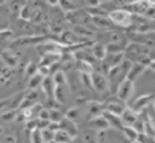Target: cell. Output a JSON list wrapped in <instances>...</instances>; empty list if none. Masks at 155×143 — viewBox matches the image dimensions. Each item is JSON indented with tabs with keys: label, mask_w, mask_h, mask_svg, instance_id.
<instances>
[{
	"label": "cell",
	"mask_w": 155,
	"mask_h": 143,
	"mask_svg": "<svg viewBox=\"0 0 155 143\" xmlns=\"http://www.w3.org/2000/svg\"><path fill=\"white\" fill-rule=\"evenodd\" d=\"M65 116H67L68 119L73 120V121L78 120V119L80 118V110H79V108H76V107L69 108V109L67 110V113H65Z\"/></svg>",
	"instance_id": "cell-37"
},
{
	"label": "cell",
	"mask_w": 155,
	"mask_h": 143,
	"mask_svg": "<svg viewBox=\"0 0 155 143\" xmlns=\"http://www.w3.org/2000/svg\"><path fill=\"white\" fill-rule=\"evenodd\" d=\"M59 128L61 130H64L65 132H68L73 138H75L78 136V126H76L75 121L68 119L67 116L59 122Z\"/></svg>",
	"instance_id": "cell-15"
},
{
	"label": "cell",
	"mask_w": 155,
	"mask_h": 143,
	"mask_svg": "<svg viewBox=\"0 0 155 143\" xmlns=\"http://www.w3.org/2000/svg\"><path fill=\"white\" fill-rule=\"evenodd\" d=\"M121 119H122L125 125L133 126L136 124V121L139 119V116H138V113H136L131 107H127L125 109V111L121 114Z\"/></svg>",
	"instance_id": "cell-19"
},
{
	"label": "cell",
	"mask_w": 155,
	"mask_h": 143,
	"mask_svg": "<svg viewBox=\"0 0 155 143\" xmlns=\"http://www.w3.org/2000/svg\"><path fill=\"white\" fill-rule=\"evenodd\" d=\"M41 88H42L44 93L48 98H53V96H54V88H56V84L53 81V78L52 76L44 78V81L41 84Z\"/></svg>",
	"instance_id": "cell-20"
},
{
	"label": "cell",
	"mask_w": 155,
	"mask_h": 143,
	"mask_svg": "<svg viewBox=\"0 0 155 143\" xmlns=\"http://www.w3.org/2000/svg\"><path fill=\"white\" fill-rule=\"evenodd\" d=\"M73 139L74 138L68 132H65L64 130H61L59 128L54 133V142H57V143H71Z\"/></svg>",
	"instance_id": "cell-27"
},
{
	"label": "cell",
	"mask_w": 155,
	"mask_h": 143,
	"mask_svg": "<svg viewBox=\"0 0 155 143\" xmlns=\"http://www.w3.org/2000/svg\"><path fill=\"white\" fill-rule=\"evenodd\" d=\"M73 32H74L78 36L85 38V39H88V40L94 36V32H92L91 29L86 28V27L82 25V24H75V25L73 27Z\"/></svg>",
	"instance_id": "cell-21"
},
{
	"label": "cell",
	"mask_w": 155,
	"mask_h": 143,
	"mask_svg": "<svg viewBox=\"0 0 155 143\" xmlns=\"http://www.w3.org/2000/svg\"><path fill=\"white\" fill-rule=\"evenodd\" d=\"M155 99V95L154 93H144L142 96H139L132 104V109L136 111V113H142L150 103H153Z\"/></svg>",
	"instance_id": "cell-7"
},
{
	"label": "cell",
	"mask_w": 155,
	"mask_h": 143,
	"mask_svg": "<svg viewBox=\"0 0 155 143\" xmlns=\"http://www.w3.org/2000/svg\"><path fill=\"white\" fill-rule=\"evenodd\" d=\"M53 78V81L56 85H67V75L63 70H56L52 75Z\"/></svg>",
	"instance_id": "cell-31"
},
{
	"label": "cell",
	"mask_w": 155,
	"mask_h": 143,
	"mask_svg": "<svg viewBox=\"0 0 155 143\" xmlns=\"http://www.w3.org/2000/svg\"><path fill=\"white\" fill-rule=\"evenodd\" d=\"M16 118H17V109H6L0 114V120H2L4 122H10Z\"/></svg>",
	"instance_id": "cell-30"
},
{
	"label": "cell",
	"mask_w": 155,
	"mask_h": 143,
	"mask_svg": "<svg viewBox=\"0 0 155 143\" xmlns=\"http://www.w3.org/2000/svg\"><path fill=\"white\" fill-rule=\"evenodd\" d=\"M143 17H145L147 19H155V4L153 6H150L145 11V13L143 15Z\"/></svg>",
	"instance_id": "cell-43"
},
{
	"label": "cell",
	"mask_w": 155,
	"mask_h": 143,
	"mask_svg": "<svg viewBox=\"0 0 155 143\" xmlns=\"http://www.w3.org/2000/svg\"><path fill=\"white\" fill-rule=\"evenodd\" d=\"M85 4H86L88 7L94 8V7H98V6L102 4V1H101V0H85Z\"/></svg>",
	"instance_id": "cell-47"
},
{
	"label": "cell",
	"mask_w": 155,
	"mask_h": 143,
	"mask_svg": "<svg viewBox=\"0 0 155 143\" xmlns=\"http://www.w3.org/2000/svg\"><path fill=\"white\" fill-rule=\"evenodd\" d=\"M144 132L147 135H149L150 137L155 138V125H154V122L151 121L150 118L144 120Z\"/></svg>",
	"instance_id": "cell-33"
},
{
	"label": "cell",
	"mask_w": 155,
	"mask_h": 143,
	"mask_svg": "<svg viewBox=\"0 0 155 143\" xmlns=\"http://www.w3.org/2000/svg\"><path fill=\"white\" fill-rule=\"evenodd\" d=\"M124 59H125V51H122V52H114V53H107V56L103 59V62H104L105 67L109 69L111 67L120 65Z\"/></svg>",
	"instance_id": "cell-10"
},
{
	"label": "cell",
	"mask_w": 155,
	"mask_h": 143,
	"mask_svg": "<svg viewBox=\"0 0 155 143\" xmlns=\"http://www.w3.org/2000/svg\"><path fill=\"white\" fill-rule=\"evenodd\" d=\"M147 68H148V67H145V65H143V64H140V63H138V62H133L131 69L128 70V73H127V75H126V79H128V80H131V81L134 82V81L145 72Z\"/></svg>",
	"instance_id": "cell-14"
},
{
	"label": "cell",
	"mask_w": 155,
	"mask_h": 143,
	"mask_svg": "<svg viewBox=\"0 0 155 143\" xmlns=\"http://www.w3.org/2000/svg\"><path fill=\"white\" fill-rule=\"evenodd\" d=\"M2 131H4V128H2V127H0V135H2Z\"/></svg>",
	"instance_id": "cell-54"
},
{
	"label": "cell",
	"mask_w": 155,
	"mask_h": 143,
	"mask_svg": "<svg viewBox=\"0 0 155 143\" xmlns=\"http://www.w3.org/2000/svg\"><path fill=\"white\" fill-rule=\"evenodd\" d=\"M6 29H8V22L4 18H0V32L6 30Z\"/></svg>",
	"instance_id": "cell-48"
},
{
	"label": "cell",
	"mask_w": 155,
	"mask_h": 143,
	"mask_svg": "<svg viewBox=\"0 0 155 143\" xmlns=\"http://www.w3.org/2000/svg\"><path fill=\"white\" fill-rule=\"evenodd\" d=\"M42 81H44V76L40 75L39 73H36V74H34L33 76H30V78L28 79L27 88H28V90H36L39 86H41Z\"/></svg>",
	"instance_id": "cell-25"
},
{
	"label": "cell",
	"mask_w": 155,
	"mask_h": 143,
	"mask_svg": "<svg viewBox=\"0 0 155 143\" xmlns=\"http://www.w3.org/2000/svg\"><path fill=\"white\" fill-rule=\"evenodd\" d=\"M34 15H35V10H34L33 6H30L29 4L22 5V7H21V10H19V12H18L19 18L23 19V21H30V19H33Z\"/></svg>",
	"instance_id": "cell-22"
},
{
	"label": "cell",
	"mask_w": 155,
	"mask_h": 143,
	"mask_svg": "<svg viewBox=\"0 0 155 143\" xmlns=\"http://www.w3.org/2000/svg\"><path fill=\"white\" fill-rule=\"evenodd\" d=\"M80 81H81V84H82V86L85 88H88V90L93 88L91 74H88V73H80Z\"/></svg>",
	"instance_id": "cell-32"
},
{
	"label": "cell",
	"mask_w": 155,
	"mask_h": 143,
	"mask_svg": "<svg viewBox=\"0 0 155 143\" xmlns=\"http://www.w3.org/2000/svg\"><path fill=\"white\" fill-rule=\"evenodd\" d=\"M88 126H90L91 130L97 131V132H99V131H107L110 127L108 120L103 116V114L102 115H98V116H94V118H91L88 120Z\"/></svg>",
	"instance_id": "cell-8"
},
{
	"label": "cell",
	"mask_w": 155,
	"mask_h": 143,
	"mask_svg": "<svg viewBox=\"0 0 155 143\" xmlns=\"http://www.w3.org/2000/svg\"><path fill=\"white\" fill-rule=\"evenodd\" d=\"M91 22L92 24L98 28V29H103V30H111L113 28V22L109 19L108 16H103V15H94L91 16Z\"/></svg>",
	"instance_id": "cell-9"
},
{
	"label": "cell",
	"mask_w": 155,
	"mask_h": 143,
	"mask_svg": "<svg viewBox=\"0 0 155 143\" xmlns=\"http://www.w3.org/2000/svg\"><path fill=\"white\" fill-rule=\"evenodd\" d=\"M50 143H54V142H50Z\"/></svg>",
	"instance_id": "cell-56"
},
{
	"label": "cell",
	"mask_w": 155,
	"mask_h": 143,
	"mask_svg": "<svg viewBox=\"0 0 155 143\" xmlns=\"http://www.w3.org/2000/svg\"><path fill=\"white\" fill-rule=\"evenodd\" d=\"M108 17L113 22V24L122 28H130L133 23V15L125 8L113 10L108 13Z\"/></svg>",
	"instance_id": "cell-1"
},
{
	"label": "cell",
	"mask_w": 155,
	"mask_h": 143,
	"mask_svg": "<svg viewBox=\"0 0 155 143\" xmlns=\"http://www.w3.org/2000/svg\"><path fill=\"white\" fill-rule=\"evenodd\" d=\"M92 76V85H93V90L98 93H105L109 90V80L105 75H103L102 73L98 72H93L91 74Z\"/></svg>",
	"instance_id": "cell-6"
},
{
	"label": "cell",
	"mask_w": 155,
	"mask_h": 143,
	"mask_svg": "<svg viewBox=\"0 0 155 143\" xmlns=\"http://www.w3.org/2000/svg\"><path fill=\"white\" fill-rule=\"evenodd\" d=\"M133 91H134V82L128 80V79H124L119 86H117V90H116V96L124 101L125 103L132 97L133 95Z\"/></svg>",
	"instance_id": "cell-3"
},
{
	"label": "cell",
	"mask_w": 155,
	"mask_h": 143,
	"mask_svg": "<svg viewBox=\"0 0 155 143\" xmlns=\"http://www.w3.org/2000/svg\"><path fill=\"white\" fill-rule=\"evenodd\" d=\"M102 2H108V1H113V0H101Z\"/></svg>",
	"instance_id": "cell-53"
},
{
	"label": "cell",
	"mask_w": 155,
	"mask_h": 143,
	"mask_svg": "<svg viewBox=\"0 0 155 143\" xmlns=\"http://www.w3.org/2000/svg\"><path fill=\"white\" fill-rule=\"evenodd\" d=\"M41 133H42V139H44L45 143L54 142V133L56 132H53L48 128H44V130H41Z\"/></svg>",
	"instance_id": "cell-38"
},
{
	"label": "cell",
	"mask_w": 155,
	"mask_h": 143,
	"mask_svg": "<svg viewBox=\"0 0 155 143\" xmlns=\"http://www.w3.org/2000/svg\"><path fill=\"white\" fill-rule=\"evenodd\" d=\"M148 53H150V48L148 45H145L143 42L132 41V42L127 44L125 47V58H127L132 62H137V59L140 56L148 55Z\"/></svg>",
	"instance_id": "cell-2"
},
{
	"label": "cell",
	"mask_w": 155,
	"mask_h": 143,
	"mask_svg": "<svg viewBox=\"0 0 155 143\" xmlns=\"http://www.w3.org/2000/svg\"><path fill=\"white\" fill-rule=\"evenodd\" d=\"M121 131H122L124 136L126 137V139H128L130 142L136 141V139L138 138V135H139V132H138L133 126H130V125H125Z\"/></svg>",
	"instance_id": "cell-26"
},
{
	"label": "cell",
	"mask_w": 155,
	"mask_h": 143,
	"mask_svg": "<svg viewBox=\"0 0 155 143\" xmlns=\"http://www.w3.org/2000/svg\"><path fill=\"white\" fill-rule=\"evenodd\" d=\"M58 5L64 12H73L79 10V6L75 0H58Z\"/></svg>",
	"instance_id": "cell-24"
},
{
	"label": "cell",
	"mask_w": 155,
	"mask_h": 143,
	"mask_svg": "<svg viewBox=\"0 0 155 143\" xmlns=\"http://www.w3.org/2000/svg\"><path fill=\"white\" fill-rule=\"evenodd\" d=\"M76 69L80 73H88V74H92L93 73V65H92L91 62H87V61L78 59V62H76Z\"/></svg>",
	"instance_id": "cell-28"
},
{
	"label": "cell",
	"mask_w": 155,
	"mask_h": 143,
	"mask_svg": "<svg viewBox=\"0 0 155 143\" xmlns=\"http://www.w3.org/2000/svg\"><path fill=\"white\" fill-rule=\"evenodd\" d=\"M131 143H142V142H139L138 139H136V141H133V142H131Z\"/></svg>",
	"instance_id": "cell-52"
},
{
	"label": "cell",
	"mask_w": 155,
	"mask_h": 143,
	"mask_svg": "<svg viewBox=\"0 0 155 143\" xmlns=\"http://www.w3.org/2000/svg\"><path fill=\"white\" fill-rule=\"evenodd\" d=\"M38 119H40V120H50V109L42 108L40 110V113L38 114Z\"/></svg>",
	"instance_id": "cell-44"
},
{
	"label": "cell",
	"mask_w": 155,
	"mask_h": 143,
	"mask_svg": "<svg viewBox=\"0 0 155 143\" xmlns=\"http://www.w3.org/2000/svg\"><path fill=\"white\" fill-rule=\"evenodd\" d=\"M46 2H47L50 6H52V7H54V6L58 5V0H46Z\"/></svg>",
	"instance_id": "cell-49"
},
{
	"label": "cell",
	"mask_w": 155,
	"mask_h": 143,
	"mask_svg": "<svg viewBox=\"0 0 155 143\" xmlns=\"http://www.w3.org/2000/svg\"><path fill=\"white\" fill-rule=\"evenodd\" d=\"M65 86L67 85H56V88H54V96L53 98L56 99V102L61 103V104H64L65 101H67V93H65Z\"/></svg>",
	"instance_id": "cell-23"
},
{
	"label": "cell",
	"mask_w": 155,
	"mask_h": 143,
	"mask_svg": "<svg viewBox=\"0 0 155 143\" xmlns=\"http://www.w3.org/2000/svg\"><path fill=\"white\" fill-rule=\"evenodd\" d=\"M12 98H13V95L10 96V97H6V98L0 99V111H4L5 108H8V105H10V103H11Z\"/></svg>",
	"instance_id": "cell-42"
},
{
	"label": "cell",
	"mask_w": 155,
	"mask_h": 143,
	"mask_svg": "<svg viewBox=\"0 0 155 143\" xmlns=\"http://www.w3.org/2000/svg\"><path fill=\"white\" fill-rule=\"evenodd\" d=\"M103 104H104V110L110 111V113L116 114V115H120V116L125 111V109L127 108L126 103L124 101H121L117 96H115L114 98H108Z\"/></svg>",
	"instance_id": "cell-5"
},
{
	"label": "cell",
	"mask_w": 155,
	"mask_h": 143,
	"mask_svg": "<svg viewBox=\"0 0 155 143\" xmlns=\"http://www.w3.org/2000/svg\"><path fill=\"white\" fill-rule=\"evenodd\" d=\"M6 1H7V0H0V6L4 5V4H6Z\"/></svg>",
	"instance_id": "cell-51"
},
{
	"label": "cell",
	"mask_w": 155,
	"mask_h": 143,
	"mask_svg": "<svg viewBox=\"0 0 155 143\" xmlns=\"http://www.w3.org/2000/svg\"><path fill=\"white\" fill-rule=\"evenodd\" d=\"M103 116L108 120L110 127L116 128V130H120V131L124 128L125 124H124V121H122V119H121L120 115H116V114H113V113H110V111L104 110V111H103Z\"/></svg>",
	"instance_id": "cell-13"
},
{
	"label": "cell",
	"mask_w": 155,
	"mask_h": 143,
	"mask_svg": "<svg viewBox=\"0 0 155 143\" xmlns=\"http://www.w3.org/2000/svg\"><path fill=\"white\" fill-rule=\"evenodd\" d=\"M153 108H154V110H155V99H154V102H153Z\"/></svg>",
	"instance_id": "cell-55"
},
{
	"label": "cell",
	"mask_w": 155,
	"mask_h": 143,
	"mask_svg": "<svg viewBox=\"0 0 155 143\" xmlns=\"http://www.w3.org/2000/svg\"><path fill=\"white\" fill-rule=\"evenodd\" d=\"M38 73H39L40 75H42L44 78H46V76H50V73H51V67H48V65H41V64H39V67H38Z\"/></svg>",
	"instance_id": "cell-41"
},
{
	"label": "cell",
	"mask_w": 155,
	"mask_h": 143,
	"mask_svg": "<svg viewBox=\"0 0 155 143\" xmlns=\"http://www.w3.org/2000/svg\"><path fill=\"white\" fill-rule=\"evenodd\" d=\"M91 53L97 61H103L107 56V46L101 42H93L91 46Z\"/></svg>",
	"instance_id": "cell-18"
},
{
	"label": "cell",
	"mask_w": 155,
	"mask_h": 143,
	"mask_svg": "<svg viewBox=\"0 0 155 143\" xmlns=\"http://www.w3.org/2000/svg\"><path fill=\"white\" fill-rule=\"evenodd\" d=\"M149 68H150L151 70H154V72H155V58H154V59H151V62H150V64H149Z\"/></svg>",
	"instance_id": "cell-50"
},
{
	"label": "cell",
	"mask_w": 155,
	"mask_h": 143,
	"mask_svg": "<svg viewBox=\"0 0 155 143\" xmlns=\"http://www.w3.org/2000/svg\"><path fill=\"white\" fill-rule=\"evenodd\" d=\"M84 142L85 143H98L97 142V135H93L92 131H87L84 135Z\"/></svg>",
	"instance_id": "cell-40"
},
{
	"label": "cell",
	"mask_w": 155,
	"mask_h": 143,
	"mask_svg": "<svg viewBox=\"0 0 155 143\" xmlns=\"http://www.w3.org/2000/svg\"><path fill=\"white\" fill-rule=\"evenodd\" d=\"M109 42H117V44H122V40H124V36L117 33V32H110L109 33Z\"/></svg>",
	"instance_id": "cell-39"
},
{
	"label": "cell",
	"mask_w": 155,
	"mask_h": 143,
	"mask_svg": "<svg viewBox=\"0 0 155 143\" xmlns=\"http://www.w3.org/2000/svg\"><path fill=\"white\" fill-rule=\"evenodd\" d=\"M38 67H39V64H35L34 62H29V63L27 64L25 69H24V75L29 79L30 76H33L34 74L38 73Z\"/></svg>",
	"instance_id": "cell-36"
},
{
	"label": "cell",
	"mask_w": 155,
	"mask_h": 143,
	"mask_svg": "<svg viewBox=\"0 0 155 143\" xmlns=\"http://www.w3.org/2000/svg\"><path fill=\"white\" fill-rule=\"evenodd\" d=\"M105 46H107V52H108V53H114V52H122V51H125L122 44L108 42Z\"/></svg>",
	"instance_id": "cell-35"
},
{
	"label": "cell",
	"mask_w": 155,
	"mask_h": 143,
	"mask_svg": "<svg viewBox=\"0 0 155 143\" xmlns=\"http://www.w3.org/2000/svg\"><path fill=\"white\" fill-rule=\"evenodd\" d=\"M54 143H57V142H54Z\"/></svg>",
	"instance_id": "cell-57"
},
{
	"label": "cell",
	"mask_w": 155,
	"mask_h": 143,
	"mask_svg": "<svg viewBox=\"0 0 155 143\" xmlns=\"http://www.w3.org/2000/svg\"><path fill=\"white\" fill-rule=\"evenodd\" d=\"M42 39H45L44 36H23V38H18L16 40H13L11 42V46H27V45H34L40 42Z\"/></svg>",
	"instance_id": "cell-17"
},
{
	"label": "cell",
	"mask_w": 155,
	"mask_h": 143,
	"mask_svg": "<svg viewBox=\"0 0 155 143\" xmlns=\"http://www.w3.org/2000/svg\"><path fill=\"white\" fill-rule=\"evenodd\" d=\"M64 118H65V114L62 110H59L58 108H51L50 109V121L59 124Z\"/></svg>",
	"instance_id": "cell-29"
},
{
	"label": "cell",
	"mask_w": 155,
	"mask_h": 143,
	"mask_svg": "<svg viewBox=\"0 0 155 143\" xmlns=\"http://www.w3.org/2000/svg\"><path fill=\"white\" fill-rule=\"evenodd\" d=\"M103 111H104V104L103 103L97 102V101L87 102V113L90 115V119L98 116V115H102Z\"/></svg>",
	"instance_id": "cell-16"
},
{
	"label": "cell",
	"mask_w": 155,
	"mask_h": 143,
	"mask_svg": "<svg viewBox=\"0 0 155 143\" xmlns=\"http://www.w3.org/2000/svg\"><path fill=\"white\" fill-rule=\"evenodd\" d=\"M132 1H133V0H113V2H114L117 7H120V8H125V7L128 6Z\"/></svg>",
	"instance_id": "cell-45"
},
{
	"label": "cell",
	"mask_w": 155,
	"mask_h": 143,
	"mask_svg": "<svg viewBox=\"0 0 155 143\" xmlns=\"http://www.w3.org/2000/svg\"><path fill=\"white\" fill-rule=\"evenodd\" d=\"M154 4H155V1H153V0H133L128 6L125 7V10L130 11L132 15L143 16L145 13V11Z\"/></svg>",
	"instance_id": "cell-4"
},
{
	"label": "cell",
	"mask_w": 155,
	"mask_h": 143,
	"mask_svg": "<svg viewBox=\"0 0 155 143\" xmlns=\"http://www.w3.org/2000/svg\"><path fill=\"white\" fill-rule=\"evenodd\" d=\"M62 58V53L61 52H54V51H50V52H45L44 56L40 58L39 64L41 65H48L52 67L54 64H57Z\"/></svg>",
	"instance_id": "cell-11"
},
{
	"label": "cell",
	"mask_w": 155,
	"mask_h": 143,
	"mask_svg": "<svg viewBox=\"0 0 155 143\" xmlns=\"http://www.w3.org/2000/svg\"><path fill=\"white\" fill-rule=\"evenodd\" d=\"M30 143H45L42 139V133L40 128L30 131Z\"/></svg>",
	"instance_id": "cell-34"
},
{
	"label": "cell",
	"mask_w": 155,
	"mask_h": 143,
	"mask_svg": "<svg viewBox=\"0 0 155 143\" xmlns=\"http://www.w3.org/2000/svg\"><path fill=\"white\" fill-rule=\"evenodd\" d=\"M133 127L140 133V132H144V120H140V119H138L137 121H136V124L133 125Z\"/></svg>",
	"instance_id": "cell-46"
},
{
	"label": "cell",
	"mask_w": 155,
	"mask_h": 143,
	"mask_svg": "<svg viewBox=\"0 0 155 143\" xmlns=\"http://www.w3.org/2000/svg\"><path fill=\"white\" fill-rule=\"evenodd\" d=\"M0 58L2 61V63L8 68V69H13L18 65V58L15 53H12L10 50H2L0 52Z\"/></svg>",
	"instance_id": "cell-12"
}]
</instances>
